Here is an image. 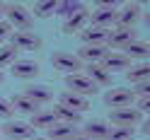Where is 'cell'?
I'll use <instances>...</instances> for the list:
<instances>
[{"instance_id": "obj_1", "label": "cell", "mask_w": 150, "mask_h": 140, "mask_svg": "<svg viewBox=\"0 0 150 140\" xmlns=\"http://www.w3.org/2000/svg\"><path fill=\"white\" fill-rule=\"evenodd\" d=\"M5 20L10 22V27H12L15 32H32V27H34L32 10H27V7L20 5V3H10V5H7Z\"/></svg>"}, {"instance_id": "obj_2", "label": "cell", "mask_w": 150, "mask_h": 140, "mask_svg": "<svg viewBox=\"0 0 150 140\" xmlns=\"http://www.w3.org/2000/svg\"><path fill=\"white\" fill-rule=\"evenodd\" d=\"M119 17V3H97L95 10H90V22L92 27L99 29H111V24H116Z\"/></svg>"}, {"instance_id": "obj_3", "label": "cell", "mask_w": 150, "mask_h": 140, "mask_svg": "<svg viewBox=\"0 0 150 140\" xmlns=\"http://www.w3.org/2000/svg\"><path fill=\"white\" fill-rule=\"evenodd\" d=\"M65 87H68V92H75V94H80V97H92V94L99 92V87L85 75V72L65 75Z\"/></svg>"}, {"instance_id": "obj_4", "label": "cell", "mask_w": 150, "mask_h": 140, "mask_svg": "<svg viewBox=\"0 0 150 140\" xmlns=\"http://www.w3.org/2000/svg\"><path fill=\"white\" fill-rule=\"evenodd\" d=\"M51 65H53V70L65 72V75H75V72L82 70L80 58H78L75 53H68V51H56V53L51 56Z\"/></svg>"}, {"instance_id": "obj_5", "label": "cell", "mask_w": 150, "mask_h": 140, "mask_svg": "<svg viewBox=\"0 0 150 140\" xmlns=\"http://www.w3.org/2000/svg\"><path fill=\"white\" fill-rule=\"evenodd\" d=\"M143 121V114L136 106H126V109H111L109 111V126H126L133 128Z\"/></svg>"}, {"instance_id": "obj_6", "label": "cell", "mask_w": 150, "mask_h": 140, "mask_svg": "<svg viewBox=\"0 0 150 140\" xmlns=\"http://www.w3.org/2000/svg\"><path fill=\"white\" fill-rule=\"evenodd\" d=\"M0 133L7 140H32L36 130L29 126V121H5Z\"/></svg>"}, {"instance_id": "obj_7", "label": "cell", "mask_w": 150, "mask_h": 140, "mask_svg": "<svg viewBox=\"0 0 150 140\" xmlns=\"http://www.w3.org/2000/svg\"><path fill=\"white\" fill-rule=\"evenodd\" d=\"M136 41V29H126V27H114L109 29V36H107V46L109 51H124L128 44Z\"/></svg>"}, {"instance_id": "obj_8", "label": "cell", "mask_w": 150, "mask_h": 140, "mask_svg": "<svg viewBox=\"0 0 150 140\" xmlns=\"http://www.w3.org/2000/svg\"><path fill=\"white\" fill-rule=\"evenodd\" d=\"M136 94L133 89H126V87H114L104 94V104L109 109H126V106H133Z\"/></svg>"}, {"instance_id": "obj_9", "label": "cell", "mask_w": 150, "mask_h": 140, "mask_svg": "<svg viewBox=\"0 0 150 140\" xmlns=\"http://www.w3.org/2000/svg\"><path fill=\"white\" fill-rule=\"evenodd\" d=\"M10 46H15L17 51H39L44 46V41H41V36L34 34V32H12Z\"/></svg>"}, {"instance_id": "obj_10", "label": "cell", "mask_w": 150, "mask_h": 140, "mask_svg": "<svg viewBox=\"0 0 150 140\" xmlns=\"http://www.w3.org/2000/svg\"><path fill=\"white\" fill-rule=\"evenodd\" d=\"M140 15H143V7L138 3H126L119 7V17H116V27H126V29H133L138 24Z\"/></svg>"}, {"instance_id": "obj_11", "label": "cell", "mask_w": 150, "mask_h": 140, "mask_svg": "<svg viewBox=\"0 0 150 140\" xmlns=\"http://www.w3.org/2000/svg\"><path fill=\"white\" fill-rule=\"evenodd\" d=\"M109 130H111L109 121H104V118H92V121H87V123H82L80 133L85 135V138H90V140H107V138H109Z\"/></svg>"}, {"instance_id": "obj_12", "label": "cell", "mask_w": 150, "mask_h": 140, "mask_svg": "<svg viewBox=\"0 0 150 140\" xmlns=\"http://www.w3.org/2000/svg\"><path fill=\"white\" fill-rule=\"evenodd\" d=\"M10 70H12V75L17 80H34V77H39V63L36 61H29V58H22V61H15L10 65Z\"/></svg>"}, {"instance_id": "obj_13", "label": "cell", "mask_w": 150, "mask_h": 140, "mask_svg": "<svg viewBox=\"0 0 150 140\" xmlns=\"http://www.w3.org/2000/svg\"><path fill=\"white\" fill-rule=\"evenodd\" d=\"M87 22H90V7L82 5L80 10L70 17V20L63 22V34H80V32L87 27Z\"/></svg>"}, {"instance_id": "obj_14", "label": "cell", "mask_w": 150, "mask_h": 140, "mask_svg": "<svg viewBox=\"0 0 150 140\" xmlns=\"http://www.w3.org/2000/svg\"><path fill=\"white\" fill-rule=\"evenodd\" d=\"M82 70H85V75L95 82L97 87H111V82H114V75H111L102 63H90L87 68H82Z\"/></svg>"}, {"instance_id": "obj_15", "label": "cell", "mask_w": 150, "mask_h": 140, "mask_svg": "<svg viewBox=\"0 0 150 140\" xmlns=\"http://www.w3.org/2000/svg\"><path fill=\"white\" fill-rule=\"evenodd\" d=\"M24 94L29 97V99H32L39 109L49 106L51 101H53V89H51L49 85H29V87L24 89Z\"/></svg>"}, {"instance_id": "obj_16", "label": "cell", "mask_w": 150, "mask_h": 140, "mask_svg": "<svg viewBox=\"0 0 150 140\" xmlns=\"http://www.w3.org/2000/svg\"><path fill=\"white\" fill-rule=\"evenodd\" d=\"M102 65H104V68L111 72V75H114V72H119V70H124V72H126L131 65H133V61H131L124 51H109V56L102 61Z\"/></svg>"}, {"instance_id": "obj_17", "label": "cell", "mask_w": 150, "mask_h": 140, "mask_svg": "<svg viewBox=\"0 0 150 140\" xmlns=\"http://www.w3.org/2000/svg\"><path fill=\"white\" fill-rule=\"evenodd\" d=\"M58 104H61V106H68V109H73V111H78V114H85V111H90V99L75 94V92H68V89L61 92Z\"/></svg>"}, {"instance_id": "obj_18", "label": "cell", "mask_w": 150, "mask_h": 140, "mask_svg": "<svg viewBox=\"0 0 150 140\" xmlns=\"http://www.w3.org/2000/svg\"><path fill=\"white\" fill-rule=\"evenodd\" d=\"M107 36H109V29H99V27H85L80 32V41L82 46H107Z\"/></svg>"}, {"instance_id": "obj_19", "label": "cell", "mask_w": 150, "mask_h": 140, "mask_svg": "<svg viewBox=\"0 0 150 140\" xmlns=\"http://www.w3.org/2000/svg\"><path fill=\"white\" fill-rule=\"evenodd\" d=\"M109 56V46H80V53H78V58H80V63L85 61L87 65L90 63H102Z\"/></svg>"}, {"instance_id": "obj_20", "label": "cell", "mask_w": 150, "mask_h": 140, "mask_svg": "<svg viewBox=\"0 0 150 140\" xmlns=\"http://www.w3.org/2000/svg\"><path fill=\"white\" fill-rule=\"evenodd\" d=\"M80 133V128L78 126H70V123H56L46 130V138H51V140H73L75 135Z\"/></svg>"}, {"instance_id": "obj_21", "label": "cell", "mask_w": 150, "mask_h": 140, "mask_svg": "<svg viewBox=\"0 0 150 140\" xmlns=\"http://www.w3.org/2000/svg\"><path fill=\"white\" fill-rule=\"evenodd\" d=\"M51 111H53V116H56L58 123H70V126H80L82 123V114H78V111H73L68 106H61L58 101H56V106Z\"/></svg>"}, {"instance_id": "obj_22", "label": "cell", "mask_w": 150, "mask_h": 140, "mask_svg": "<svg viewBox=\"0 0 150 140\" xmlns=\"http://www.w3.org/2000/svg\"><path fill=\"white\" fill-rule=\"evenodd\" d=\"M124 53L128 56L131 61H138V63H143V61H148L150 58V44L148 41H133V44H128L126 49H124Z\"/></svg>"}, {"instance_id": "obj_23", "label": "cell", "mask_w": 150, "mask_h": 140, "mask_svg": "<svg viewBox=\"0 0 150 140\" xmlns=\"http://www.w3.org/2000/svg\"><path fill=\"white\" fill-rule=\"evenodd\" d=\"M126 77H128V82H133V85L148 82V80H150V63H148V61H143V63L131 65V68L126 70Z\"/></svg>"}, {"instance_id": "obj_24", "label": "cell", "mask_w": 150, "mask_h": 140, "mask_svg": "<svg viewBox=\"0 0 150 140\" xmlns=\"http://www.w3.org/2000/svg\"><path fill=\"white\" fill-rule=\"evenodd\" d=\"M53 123H56V116H53L51 109H39V111H36V114H32V118H29V126H32L34 130H36V128L49 130Z\"/></svg>"}, {"instance_id": "obj_25", "label": "cell", "mask_w": 150, "mask_h": 140, "mask_svg": "<svg viewBox=\"0 0 150 140\" xmlns=\"http://www.w3.org/2000/svg\"><path fill=\"white\" fill-rule=\"evenodd\" d=\"M10 104H12V109H15V114L20 111V114H29V116H32V114H36V111H39V106H36L34 101L24 94V92L15 94V97L10 99Z\"/></svg>"}, {"instance_id": "obj_26", "label": "cell", "mask_w": 150, "mask_h": 140, "mask_svg": "<svg viewBox=\"0 0 150 140\" xmlns=\"http://www.w3.org/2000/svg\"><path fill=\"white\" fill-rule=\"evenodd\" d=\"M56 7H58L56 0H44V3H36L32 7V15L34 20H49L51 15H56Z\"/></svg>"}, {"instance_id": "obj_27", "label": "cell", "mask_w": 150, "mask_h": 140, "mask_svg": "<svg viewBox=\"0 0 150 140\" xmlns=\"http://www.w3.org/2000/svg\"><path fill=\"white\" fill-rule=\"evenodd\" d=\"M82 5H85V3H78V0H63V3H58V7H56V15L65 22V20H70Z\"/></svg>"}, {"instance_id": "obj_28", "label": "cell", "mask_w": 150, "mask_h": 140, "mask_svg": "<svg viewBox=\"0 0 150 140\" xmlns=\"http://www.w3.org/2000/svg\"><path fill=\"white\" fill-rule=\"evenodd\" d=\"M17 51L15 46H10V44H5V46H0V70H5V68H10V65L17 61Z\"/></svg>"}, {"instance_id": "obj_29", "label": "cell", "mask_w": 150, "mask_h": 140, "mask_svg": "<svg viewBox=\"0 0 150 140\" xmlns=\"http://www.w3.org/2000/svg\"><path fill=\"white\" fill-rule=\"evenodd\" d=\"M136 138V128H126V126H111L109 138L107 140H133Z\"/></svg>"}, {"instance_id": "obj_30", "label": "cell", "mask_w": 150, "mask_h": 140, "mask_svg": "<svg viewBox=\"0 0 150 140\" xmlns=\"http://www.w3.org/2000/svg\"><path fill=\"white\" fill-rule=\"evenodd\" d=\"M12 116H15V109L10 104V99L0 97V118H3V121H12Z\"/></svg>"}, {"instance_id": "obj_31", "label": "cell", "mask_w": 150, "mask_h": 140, "mask_svg": "<svg viewBox=\"0 0 150 140\" xmlns=\"http://www.w3.org/2000/svg\"><path fill=\"white\" fill-rule=\"evenodd\" d=\"M12 27H10V22H7V20H3V22H0V46H5L7 44V39H10V36H12Z\"/></svg>"}, {"instance_id": "obj_32", "label": "cell", "mask_w": 150, "mask_h": 140, "mask_svg": "<svg viewBox=\"0 0 150 140\" xmlns=\"http://www.w3.org/2000/svg\"><path fill=\"white\" fill-rule=\"evenodd\" d=\"M133 94L140 97V99H150V80H148V82H140V85H136Z\"/></svg>"}, {"instance_id": "obj_33", "label": "cell", "mask_w": 150, "mask_h": 140, "mask_svg": "<svg viewBox=\"0 0 150 140\" xmlns=\"http://www.w3.org/2000/svg\"><path fill=\"white\" fill-rule=\"evenodd\" d=\"M136 109L140 111V114H148V116H150V99H140Z\"/></svg>"}, {"instance_id": "obj_34", "label": "cell", "mask_w": 150, "mask_h": 140, "mask_svg": "<svg viewBox=\"0 0 150 140\" xmlns=\"http://www.w3.org/2000/svg\"><path fill=\"white\" fill-rule=\"evenodd\" d=\"M143 133H145V135H150V116H148V121L143 123Z\"/></svg>"}, {"instance_id": "obj_35", "label": "cell", "mask_w": 150, "mask_h": 140, "mask_svg": "<svg viewBox=\"0 0 150 140\" xmlns=\"http://www.w3.org/2000/svg\"><path fill=\"white\" fill-rule=\"evenodd\" d=\"M5 10H7V5L0 3V22H3V17H5Z\"/></svg>"}, {"instance_id": "obj_36", "label": "cell", "mask_w": 150, "mask_h": 140, "mask_svg": "<svg viewBox=\"0 0 150 140\" xmlns=\"http://www.w3.org/2000/svg\"><path fill=\"white\" fill-rule=\"evenodd\" d=\"M73 140H90V138H85V135H82V133H78V135H75Z\"/></svg>"}, {"instance_id": "obj_37", "label": "cell", "mask_w": 150, "mask_h": 140, "mask_svg": "<svg viewBox=\"0 0 150 140\" xmlns=\"http://www.w3.org/2000/svg\"><path fill=\"white\" fill-rule=\"evenodd\" d=\"M145 24H148V29H150V12H145Z\"/></svg>"}, {"instance_id": "obj_38", "label": "cell", "mask_w": 150, "mask_h": 140, "mask_svg": "<svg viewBox=\"0 0 150 140\" xmlns=\"http://www.w3.org/2000/svg\"><path fill=\"white\" fill-rule=\"evenodd\" d=\"M32 140H51V138H41V135H34Z\"/></svg>"}, {"instance_id": "obj_39", "label": "cell", "mask_w": 150, "mask_h": 140, "mask_svg": "<svg viewBox=\"0 0 150 140\" xmlns=\"http://www.w3.org/2000/svg\"><path fill=\"white\" fill-rule=\"evenodd\" d=\"M3 80H5V72H3V70H0V85H3Z\"/></svg>"}, {"instance_id": "obj_40", "label": "cell", "mask_w": 150, "mask_h": 140, "mask_svg": "<svg viewBox=\"0 0 150 140\" xmlns=\"http://www.w3.org/2000/svg\"><path fill=\"white\" fill-rule=\"evenodd\" d=\"M5 140H7V138H5Z\"/></svg>"}, {"instance_id": "obj_41", "label": "cell", "mask_w": 150, "mask_h": 140, "mask_svg": "<svg viewBox=\"0 0 150 140\" xmlns=\"http://www.w3.org/2000/svg\"><path fill=\"white\" fill-rule=\"evenodd\" d=\"M145 140H148V138H145Z\"/></svg>"}, {"instance_id": "obj_42", "label": "cell", "mask_w": 150, "mask_h": 140, "mask_svg": "<svg viewBox=\"0 0 150 140\" xmlns=\"http://www.w3.org/2000/svg\"><path fill=\"white\" fill-rule=\"evenodd\" d=\"M148 44H150V41H148Z\"/></svg>"}]
</instances>
